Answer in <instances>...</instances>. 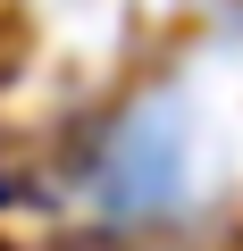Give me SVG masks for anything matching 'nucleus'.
<instances>
[{"instance_id":"obj_1","label":"nucleus","mask_w":243,"mask_h":251,"mask_svg":"<svg viewBox=\"0 0 243 251\" xmlns=\"http://www.w3.org/2000/svg\"><path fill=\"white\" fill-rule=\"evenodd\" d=\"M218 193H226V109L193 67L126 92L76 159V209L126 243L210 226Z\"/></svg>"}]
</instances>
